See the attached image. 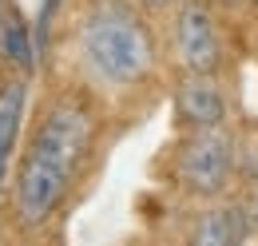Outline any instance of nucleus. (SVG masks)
I'll return each mask as SVG.
<instances>
[{"mask_svg": "<svg viewBox=\"0 0 258 246\" xmlns=\"http://www.w3.org/2000/svg\"><path fill=\"white\" fill-rule=\"evenodd\" d=\"M111 107L80 80H64L40 99L24 127L8 183V222L16 234H44L60 222L103 155Z\"/></svg>", "mask_w": 258, "mask_h": 246, "instance_id": "1", "label": "nucleus"}, {"mask_svg": "<svg viewBox=\"0 0 258 246\" xmlns=\"http://www.w3.org/2000/svg\"><path fill=\"white\" fill-rule=\"evenodd\" d=\"M155 20L139 0H84L68 36L72 80L92 88L107 107L151 95L171 68Z\"/></svg>", "mask_w": 258, "mask_h": 246, "instance_id": "2", "label": "nucleus"}, {"mask_svg": "<svg viewBox=\"0 0 258 246\" xmlns=\"http://www.w3.org/2000/svg\"><path fill=\"white\" fill-rule=\"evenodd\" d=\"M167 183L187 203L238 195V127L223 123L179 131L167 151Z\"/></svg>", "mask_w": 258, "mask_h": 246, "instance_id": "3", "label": "nucleus"}, {"mask_svg": "<svg viewBox=\"0 0 258 246\" xmlns=\"http://www.w3.org/2000/svg\"><path fill=\"white\" fill-rule=\"evenodd\" d=\"M230 8L219 0H175L163 16L167 32V64L171 72H199V76H230L234 40H230Z\"/></svg>", "mask_w": 258, "mask_h": 246, "instance_id": "4", "label": "nucleus"}, {"mask_svg": "<svg viewBox=\"0 0 258 246\" xmlns=\"http://www.w3.org/2000/svg\"><path fill=\"white\" fill-rule=\"evenodd\" d=\"M230 76H199V72H171V115L179 131L191 127H223L234 123V99L226 88Z\"/></svg>", "mask_w": 258, "mask_h": 246, "instance_id": "5", "label": "nucleus"}, {"mask_svg": "<svg viewBox=\"0 0 258 246\" xmlns=\"http://www.w3.org/2000/svg\"><path fill=\"white\" fill-rule=\"evenodd\" d=\"M179 234L195 246H238V242L258 238L242 195H226V199H211V203H191L187 226Z\"/></svg>", "mask_w": 258, "mask_h": 246, "instance_id": "6", "label": "nucleus"}, {"mask_svg": "<svg viewBox=\"0 0 258 246\" xmlns=\"http://www.w3.org/2000/svg\"><path fill=\"white\" fill-rule=\"evenodd\" d=\"M28 99H32V72L0 64V203L8 199L12 167L28 127Z\"/></svg>", "mask_w": 258, "mask_h": 246, "instance_id": "7", "label": "nucleus"}, {"mask_svg": "<svg viewBox=\"0 0 258 246\" xmlns=\"http://www.w3.org/2000/svg\"><path fill=\"white\" fill-rule=\"evenodd\" d=\"M36 52H40L36 32L24 24L20 8L12 4V8L4 12V20H0V64L20 68V72H32L36 68Z\"/></svg>", "mask_w": 258, "mask_h": 246, "instance_id": "8", "label": "nucleus"}, {"mask_svg": "<svg viewBox=\"0 0 258 246\" xmlns=\"http://www.w3.org/2000/svg\"><path fill=\"white\" fill-rule=\"evenodd\" d=\"M258 183V131H238V187Z\"/></svg>", "mask_w": 258, "mask_h": 246, "instance_id": "9", "label": "nucleus"}, {"mask_svg": "<svg viewBox=\"0 0 258 246\" xmlns=\"http://www.w3.org/2000/svg\"><path fill=\"white\" fill-rule=\"evenodd\" d=\"M238 195H242V203H246V215H250V222H254V230H258V183L238 187Z\"/></svg>", "mask_w": 258, "mask_h": 246, "instance_id": "10", "label": "nucleus"}, {"mask_svg": "<svg viewBox=\"0 0 258 246\" xmlns=\"http://www.w3.org/2000/svg\"><path fill=\"white\" fill-rule=\"evenodd\" d=\"M139 4H147V8L155 12V16H167V12L175 8V0H139Z\"/></svg>", "mask_w": 258, "mask_h": 246, "instance_id": "11", "label": "nucleus"}, {"mask_svg": "<svg viewBox=\"0 0 258 246\" xmlns=\"http://www.w3.org/2000/svg\"><path fill=\"white\" fill-rule=\"evenodd\" d=\"M219 4H223V8H230V12H242V4H246V0H219Z\"/></svg>", "mask_w": 258, "mask_h": 246, "instance_id": "12", "label": "nucleus"}, {"mask_svg": "<svg viewBox=\"0 0 258 246\" xmlns=\"http://www.w3.org/2000/svg\"><path fill=\"white\" fill-rule=\"evenodd\" d=\"M242 12H250V16L258 20V0H246V4H242Z\"/></svg>", "mask_w": 258, "mask_h": 246, "instance_id": "13", "label": "nucleus"}, {"mask_svg": "<svg viewBox=\"0 0 258 246\" xmlns=\"http://www.w3.org/2000/svg\"><path fill=\"white\" fill-rule=\"evenodd\" d=\"M12 4H16V0H0V20H4V12H8Z\"/></svg>", "mask_w": 258, "mask_h": 246, "instance_id": "14", "label": "nucleus"}, {"mask_svg": "<svg viewBox=\"0 0 258 246\" xmlns=\"http://www.w3.org/2000/svg\"><path fill=\"white\" fill-rule=\"evenodd\" d=\"M0 238H8V226H4V222H0Z\"/></svg>", "mask_w": 258, "mask_h": 246, "instance_id": "15", "label": "nucleus"}]
</instances>
